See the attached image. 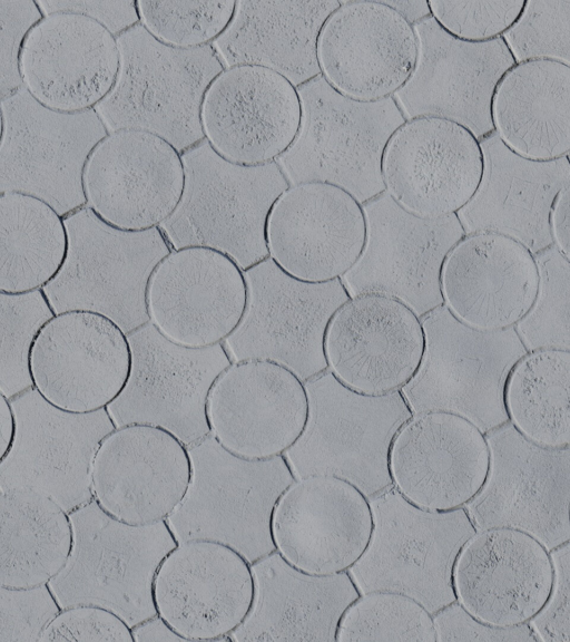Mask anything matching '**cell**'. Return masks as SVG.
<instances>
[{
    "label": "cell",
    "mask_w": 570,
    "mask_h": 642,
    "mask_svg": "<svg viewBox=\"0 0 570 642\" xmlns=\"http://www.w3.org/2000/svg\"><path fill=\"white\" fill-rule=\"evenodd\" d=\"M252 563L210 538L178 543L161 560L153 583L156 613L186 641H230L255 600Z\"/></svg>",
    "instance_id": "16"
},
{
    "label": "cell",
    "mask_w": 570,
    "mask_h": 642,
    "mask_svg": "<svg viewBox=\"0 0 570 642\" xmlns=\"http://www.w3.org/2000/svg\"><path fill=\"white\" fill-rule=\"evenodd\" d=\"M550 223L553 245L570 262V179L553 202Z\"/></svg>",
    "instance_id": "52"
},
{
    "label": "cell",
    "mask_w": 570,
    "mask_h": 642,
    "mask_svg": "<svg viewBox=\"0 0 570 642\" xmlns=\"http://www.w3.org/2000/svg\"><path fill=\"white\" fill-rule=\"evenodd\" d=\"M484 173L473 198L456 213L465 234L492 231L509 235L534 255L553 245L551 211L570 179V158L525 159L493 130L480 139Z\"/></svg>",
    "instance_id": "33"
},
{
    "label": "cell",
    "mask_w": 570,
    "mask_h": 642,
    "mask_svg": "<svg viewBox=\"0 0 570 642\" xmlns=\"http://www.w3.org/2000/svg\"><path fill=\"white\" fill-rule=\"evenodd\" d=\"M45 13L38 1L0 0V98L23 87L20 55L29 31Z\"/></svg>",
    "instance_id": "48"
},
{
    "label": "cell",
    "mask_w": 570,
    "mask_h": 642,
    "mask_svg": "<svg viewBox=\"0 0 570 642\" xmlns=\"http://www.w3.org/2000/svg\"><path fill=\"white\" fill-rule=\"evenodd\" d=\"M373 529L370 498L347 479L325 474L296 478L271 518L275 551L318 576L348 572L366 552Z\"/></svg>",
    "instance_id": "23"
},
{
    "label": "cell",
    "mask_w": 570,
    "mask_h": 642,
    "mask_svg": "<svg viewBox=\"0 0 570 642\" xmlns=\"http://www.w3.org/2000/svg\"><path fill=\"white\" fill-rule=\"evenodd\" d=\"M185 191L160 230L173 250L204 245L223 251L245 271L269 257L266 225L289 182L277 162L244 166L205 139L183 152Z\"/></svg>",
    "instance_id": "1"
},
{
    "label": "cell",
    "mask_w": 570,
    "mask_h": 642,
    "mask_svg": "<svg viewBox=\"0 0 570 642\" xmlns=\"http://www.w3.org/2000/svg\"><path fill=\"white\" fill-rule=\"evenodd\" d=\"M207 416L210 435L248 460L284 455L304 432L309 400L305 382L269 359L233 361L214 381Z\"/></svg>",
    "instance_id": "22"
},
{
    "label": "cell",
    "mask_w": 570,
    "mask_h": 642,
    "mask_svg": "<svg viewBox=\"0 0 570 642\" xmlns=\"http://www.w3.org/2000/svg\"><path fill=\"white\" fill-rule=\"evenodd\" d=\"M18 434L0 461V490L30 488L68 513L92 499L91 465L104 437L117 426L108 408L87 415L62 411L35 388L11 399Z\"/></svg>",
    "instance_id": "18"
},
{
    "label": "cell",
    "mask_w": 570,
    "mask_h": 642,
    "mask_svg": "<svg viewBox=\"0 0 570 642\" xmlns=\"http://www.w3.org/2000/svg\"><path fill=\"white\" fill-rule=\"evenodd\" d=\"M70 514L52 497L30 488L0 490V586L48 584L73 548Z\"/></svg>",
    "instance_id": "37"
},
{
    "label": "cell",
    "mask_w": 570,
    "mask_h": 642,
    "mask_svg": "<svg viewBox=\"0 0 570 642\" xmlns=\"http://www.w3.org/2000/svg\"><path fill=\"white\" fill-rule=\"evenodd\" d=\"M61 610L49 583L27 588L0 586V642H39Z\"/></svg>",
    "instance_id": "46"
},
{
    "label": "cell",
    "mask_w": 570,
    "mask_h": 642,
    "mask_svg": "<svg viewBox=\"0 0 570 642\" xmlns=\"http://www.w3.org/2000/svg\"><path fill=\"white\" fill-rule=\"evenodd\" d=\"M493 130L534 162L570 156V66L551 58L517 61L498 80L490 104Z\"/></svg>",
    "instance_id": "36"
},
{
    "label": "cell",
    "mask_w": 570,
    "mask_h": 642,
    "mask_svg": "<svg viewBox=\"0 0 570 642\" xmlns=\"http://www.w3.org/2000/svg\"><path fill=\"white\" fill-rule=\"evenodd\" d=\"M237 1H137L140 25L160 42L183 50L213 45L228 28Z\"/></svg>",
    "instance_id": "42"
},
{
    "label": "cell",
    "mask_w": 570,
    "mask_h": 642,
    "mask_svg": "<svg viewBox=\"0 0 570 642\" xmlns=\"http://www.w3.org/2000/svg\"><path fill=\"white\" fill-rule=\"evenodd\" d=\"M490 466L485 434L442 410L413 414L395 435L389 458L393 487L413 505L439 513L471 503Z\"/></svg>",
    "instance_id": "27"
},
{
    "label": "cell",
    "mask_w": 570,
    "mask_h": 642,
    "mask_svg": "<svg viewBox=\"0 0 570 642\" xmlns=\"http://www.w3.org/2000/svg\"><path fill=\"white\" fill-rule=\"evenodd\" d=\"M255 600L235 642H334L340 620L360 596L348 572L312 575L291 565L277 551L254 561Z\"/></svg>",
    "instance_id": "34"
},
{
    "label": "cell",
    "mask_w": 570,
    "mask_h": 642,
    "mask_svg": "<svg viewBox=\"0 0 570 642\" xmlns=\"http://www.w3.org/2000/svg\"><path fill=\"white\" fill-rule=\"evenodd\" d=\"M309 416L284 457L295 478L334 475L372 498L393 486L389 458L400 428L413 416L401 390L357 392L330 370L305 382Z\"/></svg>",
    "instance_id": "3"
},
{
    "label": "cell",
    "mask_w": 570,
    "mask_h": 642,
    "mask_svg": "<svg viewBox=\"0 0 570 642\" xmlns=\"http://www.w3.org/2000/svg\"><path fill=\"white\" fill-rule=\"evenodd\" d=\"M422 319L391 295L351 296L325 334L328 370L348 388L370 396L401 390L415 376L425 352Z\"/></svg>",
    "instance_id": "28"
},
{
    "label": "cell",
    "mask_w": 570,
    "mask_h": 642,
    "mask_svg": "<svg viewBox=\"0 0 570 642\" xmlns=\"http://www.w3.org/2000/svg\"><path fill=\"white\" fill-rule=\"evenodd\" d=\"M119 69L117 38L72 12L46 14L27 35L20 55L24 89L60 113L95 109L112 90Z\"/></svg>",
    "instance_id": "31"
},
{
    "label": "cell",
    "mask_w": 570,
    "mask_h": 642,
    "mask_svg": "<svg viewBox=\"0 0 570 642\" xmlns=\"http://www.w3.org/2000/svg\"><path fill=\"white\" fill-rule=\"evenodd\" d=\"M193 478L188 446L149 422L116 427L100 441L91 465L92 499L115 519L146 526L167 519Z\"/></svg>",
    "instance_id": "20"
},
{
    "label": "cell",
    "mask_w": 570,
    "mask_h": 642,
    "mask_svg": "<svg viewBox=\"0 0 570 642\" xmlns=\"http://www.w3.org/2000/svg\"><path fill=\"white\" fill-rule=\"evenodd\" d=\"M247 304L244 270L210 246L173 250L147 282L149 322L169 341L188 349L224 343L240 325Z\"/></svg>",
    "instance_id": "17"
},
{
    "label": "cell",
    "mask_w": 570,
    "mask_h": 642,
    "mask_svg": "<svg viewBox=\"0 0 570 642\" xmlns=\"http://www.w3.org/2000/svg\"><path fill=\"white\" fill-rule=\"evenodd\" d=\"M135 642L132 628L111 609L94 603L66 607L48 624L39 642Z\"/></svg>",
    "instance_id": "47"
},
{
    "label": "cell",
    "mask_w": 570,
    "mask_h": 642,
    "mask_svg": "<svg viewBox=\"0 0 570 642\" xmlns=\"http://www.w3.org/2000/svg\"><path fill=\"white\" fill-rule=\"evenodd\" d=\"M488 479L464 508L476 531H524L552 551L570 541V447H540L508 421L485 434Z\"/></svg>",
    "instance_id": "14"
},
{
    "label": "cell",
    "mask_w": 570,
    "mask_h": 642,
    "mask_svg": "<svg viewBox=\"0 0 570 642\" xmlns=\"http://www.w3.org/2000/svg\"><path fill=\"white\" fill-rule=\"evenodd\" d=\"M323 78L358 101L394 97L410 80L419 59L415 27L384 0L342 1L317 40Z\"/></svg>",
    "instance_id": "26"
},
{
    "label": "cell",
    "mask_w": 570,
    "mask_h": 642,
    "mask_svg": "<svg viewBox=\"0 0 570 642\" xmlns=\"http://www.w3.org/2000/svg\"><path fill=\"white\" fill-rule=\"evenodd\" d=\"M132 364L126 331L108 315L86 309L66 310L47 320L28 357L38 393L75 415L107 409L126 389Z\"/></svg>",
    "instance_id": "12"
},
{
    "label": "cell",
    "mask_w": 570,
    "mask_h": 642,
    "mask_svg": "<svg viewBox=\"0 0 570 642\" xmlns=\"http://www.w3.org/2000/svg\"><path fill=\"white\" fill-rule=\"evenodd\" d=\"M363 206L366 245L358 262L342 278L351 296L391 295L421 319L442 307L443 264L465 235L458 215L421 217L403 208L386 192Z\"/></svg>",
    "instance_id": "13"
},
{
    "label": "cell",
    "mask_w": 570,
    "mask_h": 642,
    "mask_svg": "<svg viewBox=\"0 0 570 642\" xmlns=\"http://www.w3.org/2000/svg\"><path fill=\"white\" fill-rule=\"evenodd\" d=\"M503 38L515 61L551 58L570 66V1H528Z\"/></svg>",
    "instance_id": "45"
},
{
    "label": "cell",
    "mask_w": 570,
    "mask_h": 642,
    "mask_svg": "<svg viewBox=\"0 0 570 642\" xmlns=\"http://www.w3.org/2000/svg\"><path fill=\"white\" fill-rule=\"evenodd\" d=\"M55 314L45 289L18 295L0 292V392L10 400L33 388L30 346L39 328Z\"/></svg>",
    "instance_id": "43"
},
{
    "label": "cell",
    "mask_w": 570,
    "mask_h": 642,
    "mask_svg": "<svg viewBox=\"0 0 570 642\" xmlns=\"http://www.w3.org/2000/svg\"><path fill=\"white\" fill-rule=\"evenodd\" d=\"M180 153L160 136L140 129L108 133L83 172L87 206L106 224L131 233L160 227L185 191Z\"/></svg>",
    "instance_id": "19"
},
{
    "label": "cell",
    "mask_w": 570,
    "mask_h": 642,
    "mask_svg": "<svg viewBox=\"0 0 570 642\" xmlns=\"http://www.w3.org/2000/svg\"><path fill=\"white\" fill-rule=\"evenodd\" d=\"M483 173L480 139L461 123L440 116L406 119L382 157L385 192L426 218L461 211L478 192Z\"/></svg>",
    "instance_id": "21"
},
{
    "label": "cell",
    "mask_w": 570,
    "mask_h": 642,
    "mask_svg": "<svg viewBox=\"0 0 570 642\" xmlns=\"http://www.w3.org/2000/svg\"><path fill=\"white\" fill-rule=\"evenodd\" d=\"M397 10L413 26L432 17L429 1L425 0H384Z\"/></svg>",
    "instance_id": "55"
},
{
    "label": "cell",
    "mask_w": 570,
    "mask_h": 642,
    "mask_svg": "<svg viewBox=\"0 0 570 642\" xmlns=\"http://www.w3.org/2000/svg\"><path fill=\"white\" fill-rule=\"evenodd\" d=\"M337 642H438L432 613L414 597L390 590L361 593L344 611Z\"/></svg>",
    "instance_id": "40"
},
{
    "label": "cell",
    "mask_w": 570,
    "mask_h": 642,
    "mask_svg": "<svg viewBox=\"0 0 570 642\" xmlns=\"http://www.w3.org/2000/svg\"><path fill=\"white\" fill-rule=\"evenodd\" d=\"M42 12H72L94 19L116 38L140 23L137 0H39Z\"/></svg>",
    "instance_id": "51"
},
{
    "label": "cell",
    "mask_w": 570,
    "mask_h": 642,
    "mask_svg": "<svg viewBox=\"0 0 570 642\" xmlns=\"http://www.w3.org/2000/svg\"><path fill=\"white\" fill-rule=\"evenodd\" d=\"M504 405L509 421L531 442L570 447V351H528L507 380Z\"/></svg>",
    "instance_id": "39"
},
{
    "label": "cell",
    "mask_w": 570,
    "mask_h": 642,
    "mask_svg": "<svg viewBox=\"0 0 570 642\" xmlns=\"http://www.w3.org/2000/svg\"><path fill=\"white\" fill-rule=\"evenodd\" d=\"M299 134L277 160L289 184L330 182L365 204L385 192L382 157L406 120L394 97L366 103L348 98L323 76L298 87Z\"/></svg>",
    "instance_id": "4"
},
{
    "label": "cell",
    "mask_w": 570,
    "mask_h": 642,
    "mask_svg": "<svg viewBox=\"0 0 570 642\" xmlns=\"http://www.w3.org/2000/svg\"><path fill=\"white\" fill-rule=\"evenodd\" d=\"M422 323L426 339L423 360L401 389L412 412H453L484 434L508 422L507 380L528 352L517 329H474L444 304L425 315Z\"/></svg>",
    "instance_id": "5"
},
{
    "label": "cell",
    "mask_w": 570,
    "mask_h": 642,
    "mask_svg": "<svg viewBox=\"0 0 570 642\" xmlns=\"http://www.w3.org/2000/svg\"><path fill=\"white\" fill-rule=\"evenodd\" d=\"M70 514L73 548L49 582L62 607L94 603L111 609L132 628L156 614L157 567L178 541L167 519L146 526L121 523L94 500Z\"/></svg>",
    "instance_id": "7"
},
{
    "label": "cell",
    "mask_w": 570,
    "mask_h": 642,
    "mask_svg": "<svg viewBox=\"0 0 570 642\" xmlns=\"http://www.w3.org/2000/svg\"><path fill=\"white\" fill-rule=\"evenodd\" d=\"M527 0H429L435 22L451 37L469 43L498 40L521 19Z\"/></svg>",
    "instance_id": "44"
},
{
    "label": "cell",
    "mask_w": 570,
    "mask_h": 642,
    "mask_svg": "<svg viewBox=\"0 0 570 642\" xmlns=\"http://www.w3.org/2000/svg\"><path fill=\"white\" fill-rule=\"evenodd\" d=\"M188 448L193 478L185 498L167 518L178 543L220 541L250 563L275 551L272 513L281 494L296 479L284 455L244 459L223 448L212 435Z\"/></svg>",
    "instance_id": "6"
},
{
    "label": "cell",
    "mask_w": 570,
    "mask_h": 642,
    "mask_svg": "<svg viewBox=\"0 0 570 642\" xmlns=\"http://www.w3.org/2000/svg\"><path fill=\"white\" fill-rule=\"evenodd\" d=\"M554 565L552 595L531 622L539 642H570V541L551 551Z\"/></svg>",
    "instance_id": "50"
},
{
    "label": "cell",
    "mask_w": 570,
    "mask_h": 642,
    "mask_svg": "<svg viewBox=\"0 0 570 642\" xmlns=\"http://www.w3.org/2000/svg\"><path fill=\"white\" fill-rule=\"evenodd\" d=\"M419 59L407 84L394 96L406 119L440 116L461 123L479 139L493 132L494 87L517 61L502 37L469 43L448 35L433 17L414 26Z\"/></svg>",
    "instance_id": "30"
},
{
    "label": "cell",
    "mask_w": 570,
    "mask_h": 642,
    "mask_svg": "<svg viewBox=\"0 0 570 642\" xmlns=\"http://www.w3.org/2000/svg\"><path fill=\"white\" fill-rule=\"evenodd\" d=\"M553 585L551 551L511 527L476 531L453 570L456 601L479 621L498 628L531 623L548 604Z\"/></svg>",
    "instance_id": "29"
},
{
    "label": "cell",
    "mask_w": 570,
    "mask_h": 642,
    "mask_svg": "<svg viewBox=\"0 0 570 642\" xmlns=\"http://www.w3.org/2000/svg\"><path fill=\"white\" fill-rule=\"evenodd\" d=\"M342 0H238L233 21L213 43L225 67L259 65L297 88L321 76L317 40Z\"/></svg>",
    "instance_id": "35"
},
{
    "label": "cell",
    "mask_w": 570,
    "mask_h": 642,
    "mask_svg": "<svg viewBox=\"0 0 570 642\" xmlns=\"http://www.w3.org/2000/svg\"><path fill=\"white\" fill-rule=\"evenodd\" d=\"M374 529L361 560L348 571L360 593L407 594L432 614L456 601L453 570L465 542L476 533L465 508L430 512L393 486L370 498Z\"/></svg>",
    "instance_id": "8"
},
{
    "label": "cell",
    "mask_w": 570,
    "mask_h": 642,
    "mask_svg": "<svg viewBox=\"0 0 570 642\" xmlns=\"http://www.w3.org/2000/svg\"><path fill=\"white\" fill-rule=\"evenodd\" d=\"M244 272L248 284L246 313L224 342L233 361L269 359L304 382L328 370L326 330L336 310L351 298L342 279L304 282L271 257Z\"/></svg>",
    "instance_id": "11"
},
{
    "label": "cell",
    "mask_w": 570,
    "mask_h": 642,
    "mask_svg": "<svg viewBox=\"0 0 570 642\" xmlns=\"http://www.w3.org/2000/svg\"><path fill=\"white\" fill-rule=\"evenodd\" d=\"M438 642H539L531 623L498 628L472 616L458 601H453L432 614Z\"/></svg>",
    "instance_id": "49"
},
{
    "label": "cell",
    "mask_w": 570,
    "mask_h": 642,
    "mask_svg": "<svg viewBox=\"0 0 570 642\" xmlns=\"http://www.w3.org/2000/svg\"><path fill=\"white\" fill-rule=\"evenodd\" d=\"M0 461L11 453L18 434V421L11 400L0 392Z\"/></svg>",
    "instance_id": "54"
},
{
    "label": "cell",
    "mask_w": 570,
    "mask_h": 642,
    "mask_svg": "<svg viewBox=\"0 0 570 642\" xmlns=\"http://www.w3.org/2000/svg\"><path fill=\"white\" fill-rule=\"evenodd\" d=\"M135 642H186L157 613L132 626Z\"/></svg>",
    "instance_id": "53"
},
{
    "label": "cell",
    "mask_w": 570,
    "mask_h": 642,
    "mask_svg": "<svg viewBox=\"0 0 570 642\" xmlns=\"http://www.w3.org/2000/svg\"><path fill=\"white\" fill-rule=\"evenodd\" d=\"M266 241L269 257L289 275L311 283L342 279L366 245L364 206L330 182L292 184L271 208Z\"/></svg>",
    "instance_id": "24"
},
{
    "label": "cell",
    "mask_w": 570,
    "mask_h": 642,
    "mask_svg": "<svg viewBox=\"0 0 570 642\" xmlns=\"http://www.w3.org/2000/svg\"><path fill=\"white\" fill-rule=\"evenodd\" d=\"M128 338L134 358L131 377L121 396L108 407L116 426H163L188 447L209 436V390L233 362L225 344L180 347L150 322L128 333Z\"/></svg>",
    "instance_id": "15"
},
{
    "label": "cell",
    "mask_w": 570,
    "mask_h": 642,
    "mask_svg": "<svg viewBox=\"0 0 570 642\" xmlns=\"http://www.w3.org/2000/svg\"><path fill=\"white\" fill-rule=\"evenodd\" d=\"M569 158H570V156H569Z\"/></svg>",
    "instance_id": "56"
},
{
    "label": "cell",
    "mask_w": 570,
    "mask_h": 642,
    "mask_svg": "<svg viewBox=\"0 0 570 642\" xmlns=\"http://www.w3.org/2000/svg\"><path fill=\"white\" fill-rule=\"evenodd\" d=\"M539 283L534 254L492 231L465 234L448 254L441 275L444 305L481 331L515 328L533 308Z\"/></svg>",
    "instance_id": "32"
},
{
    "label": "cell",
    "mask_w": 570,
    "mask_h": 642,
    "mask_svg": "<svg viewBox=\"0 0 570 642\" xmlns=\"http://www.w3.org/2000/svg\"><path fill=\"white\" fill-rule=\"evenodd\" d=\"M120 69L110 94L95 108L109 133L140 129L180 154L205 140V93L226 67L214 46L176 49L140 23L117 37Z\"/></svg>",
    "instance_id": "2"
},
{
    "label": "cell",
    "mask_w": 570,
    "mask_h": 642,
    "mask_svg": "<svg viewBox=\"0 0 570 642\" xmlns=\"http://www.w3.org/2000/svg\"><path fill=\"white\" fill-rule=\"evenodd\" d=\"M534 257L540 275L538 296L515 329L528 351H570V262L554 245Z\"/></svg>",
    "instance_id": "41"
},
{
    "label": "cell",
    "mask_w": 570,
    "mask_h": 642,
    "mask_svg": "<svg viewBox=\"0 0 570 642\" xmlns=\"http://www.w3.org/2000/svg\"><path fill=\"white\" fill-rule=\"evenodd\" d=\"M205 139L244 166L277 162L294 144L303 119L298 88L259 65L226 67L208 86L200 110Z\"/></svg>",
    "instance_id": "25"
},
{
    "label": "cell",
    "mask_w": 570,
    "mask_h": 642,
    "mask_svg": "<svg viewBox=\"0 0 570 642\" xmlns=\"http://www.w3.org/2000/svg\"><path fill=\"white\" fill-rule=\"evenodd\" d=\"M67 262L45 291L57 313L86 309L115 320L126 333L149 323L148 279L173 251L160 227L131 233L106 224L85 206L65 217Z\"/></svg>",
    "instance_id": "9"
},
{
    "label": "cell",
    "mask_w": 570,
    "mask_h": 642,
    "mask_svg": "<svg viewBox=\"0 0 570 642\" xmlns=\"http://www.w3.org/2000/svg\"><path fill=\"white\" fill-rule=\"evenodd\" d=\"M108 133L95 109L56 111L22 87L1 99L0 193L39 197L63 218L87 206L85 166Z\"/></svg>",
    "instance_id": "10"
},
{
    "label": "cell",
    "mask_w": 570,
    "mask_h": 642,
    "mask_svg": "<svg viewBox=\"0 0 570 642\" xmlns=\"http://www.w3.org/2000/svg\"><path fill=\"white\" fill-rule=\"evenodd\" d=\"M69 253L65 218L43 200L0 193V292L45 289L62 271Z\"/></svg>",
    "instance_id": "38"
}]
</instances>
